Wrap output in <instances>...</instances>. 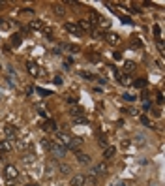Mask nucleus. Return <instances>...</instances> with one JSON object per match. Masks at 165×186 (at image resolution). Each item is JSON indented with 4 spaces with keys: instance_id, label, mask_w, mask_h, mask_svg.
<instances>
[{
    "instance_id": "72a5a7b5",
    "label": "nucleus",
    "mask_w": 165,
    "mask_h": 186,
    "mask_svg": "<svg viewBox=\"0 0 165 186\" xmlns=\"http://www.w3.org/2000/svg\"><path fill=\"white\" fill-rule=\"evenodd\" d=\"M88 58H90V60H94V62H98V60H100V57H98V55H90Z\"/></svg>"
},
{
    "instance_id": "e433bc0d",
    "label": "nucleus",
    "mask_w": 165,
    "mask_h": 186,
    "mask_svg": "<svg viewBox=\"0 0 165 186\" xmlns=\"http://www.w3.org/2000/svg\"><path fill=\"white\" fill-rule=\"evenodd\" d=\"M0 8H2V4H0Z\"/></svg>"
},
{
    "instance_id": "aec40b11",
    "label": "nucleus",
    "mask_w": 165,
    "mask_h": 186,
    "mask_svg": "<svg viewBox=\"0 0 165 186\" xmlns=\"http://www.w3.org/2000/svg\"><path fill=\"white\" fill-rule=\"evenodd\" d=\"M30 27H32V28H43L41 21H32V23H30Z\"/></svg>"
},
{
    "instance_id": "423d86ee",
    "label": "nucleus",
    "mask_w": 165,
    "mask_h": 186,
    "mask_svg": "<svg viewBox=\"0 0 165 186\" xmlns=\"http://www.w3.org/2000/svg\"><path fill=\"white\" fill-rule=\"evenodd\" d=\"M41 130H43V132H56V122H55V120H51V119H47V120L43 122Z\"/></svg>"
},
{
    "instance_id": "c9c22d12",
    "label": "nucleus",
    "mask_w": 165,
    "mask_h": 186,
    "mask_svg": "<svg viewBox=\"0 0 165 186\" xmlns=\"http://www.w3.org/2000/svg\"><path fill=\"white\" fill-rule=\"evenodd\" d=\"M27 186H36V184H27Z\"/></svg>"
},
{
    "instance_id": "f03ea898",
    "label": "nucleus",
    "mask_w": 165,
    "mask_h": 186,
    "mask_svg": "<svg viewBox=\"0 0 165 186\" xmlns=\"http://www.w3.org/2000/svg\"><path fill=\"white\" fill-rule=\"evenodd\" d=\"M55 133H56V139H58V143H60V145H64V147H68V145H69V141L73 139V137L69 135L68 132H60V130H56Z\"/></svg>"
},
{
    "instance_id": "5701e85b",
    "label": "nucleus",
    "mask_w": 165,
    "mask_h": 186,
    "mask_svg": "<svg viewBox=\"0 0 165 186\" xmlns=\"http://www.w3.org/2000/svg\"><path fill=\"white\" fill-rule=\"evenodd\" d=\"M141 122H143L145 126H152V122H150V119H148V117H141Z\"/></svg>"
},
{
    "instance_id": "b1692460",
    "label": "nucleus",
    "mask_w": 165,
    "mask_h": 186,
    "mask_svg": "<svg viewBox=\"0 0 165 186\" xmlns=\"http://www.w3.org/2000/svg\"><path fill=\"white\" fill-rule=\"evenodd\" d=\"M55 13L56 15H64V8L62 6H55Z\"/></svg>"
},
{
    "instance_id": "ddd939ff",
    "label": "nucleus",
    "mask_w": 165,
    "mask_h": 186,
    "mask_svg": "<svg viewBox=\"0 0 165 186\" xmlns=\"http://www.w3.org/2000/svg\"><path fill=\"white\" fill-rule=\"evenodd\" d=\"M77 27H79L81 30H92L90 23H88V21H85V19H83V21H79V25H77Z\"/></svg>"
},
{
    "instance_id": "473e14b6",
    "label": "nucleus",
    "mask_w": 165,
    "mask_h": 186,
    "mask_svg": "<svg viewBox=\"0 0 165 186\" xmlns=\"http://www.w3.org/2000/svg\"><path fill=\"white\" fill-rule=\"evenodd\" d=\"M68 49H69V51H73V53H75V51H79L77 45H68Z\"/></svg>"
},
{
    "instance_id": "6e6552de",
    "label": "nucleus",
    "mask_w": 165,
    "mask_h": 186,
    "mask_svg": "<svg viewBox=\"0 0 165 186\" xmlns=\"http://www.w3.org/2000/svg\"><path fill=\"white\" fill-rule=\"evenodd\" d=\"M120 41H122L120 36H118V34H114V32L107 36V43H109V45H120Z\"/></svg>"
},
{
    "instance_id": "2f4dec72",
    "label": "nucleus",
    "mask_w": 165,
    "mask_h": 186,
    "mask_svg": "<svg viewBox=\"0 0 165 186\" xmlns=\"http://www.w3.org/2000/svg\"><path fill=\"white\" fill-rule=\"evenodd\" d=\"M100 145H103V147H107V139H105V137H103V135H101V137H100Z\"/></svg>"
},
{
    "instance_id": "9b49d317",
    "label": "nucleus",
    "mask_w": 165,
    "mask_h": 186,
    "mask_svg": "<svg viewBox=\"0 0 165 186\" xmlns=\"http://www.w3.org/2000/svg\"><path fill=\"white\" fill-rule=\"evenodd\" d=\"M116 154V149L114 147H105V150H103V158H113Z\"/></svg>"
},
{
    "instance_id": "20e7f679",
    "label": "nucleus",
    "mask_w": 165,
    "mask_h": 186,
    "mask_svg": "<svg viewBox=\"0 0 165 186\" xmlns=\"http://www.w3.org/2000/svg\"><path fill=\"white\" fill-rule=\"evenodd\" d=\"M27 72H28L32 77H38V75H41V70H39V66H38V64H34V62H27Z\"/></svg>"
},
{
    "instance_id": "393cba45",
    "label": "nucleus",
    "mask_w": 165,
    "mask_h": 186,
    "mask_svg": "<svg viewBox=\"0 0 165 186\" xmlns=\"http://www.w3.org/2000/svg\"><path fill=\"white\" fill-rule=\"evenodd\" d=\"M135 143H139V145H145V137H143V135H137V137H135Z\"/></svg>"
},
{
    "instance_id": "2eb2a0df",
    "label": "nucleus",
    "mask_w": 165,
    "mask_h": 186,
    "mask_svg": "<svg viewBox=\"0 0 165 186\" xmlns=\"http://www.w3.org/2000/svg\"><path fill=\"white\" fill-rule=\"evenodd\" d=\"M77 162H79V164H88L90 156L88 154H77Z\"/></svg>"
},
{
    "instance_id": "4be33fe9",
    "label": "nucleus",
    "mask_w": 165,
    "mask_h": 186,
    "mask_svg": "<svg viewBox=\"0 0 165 186\" xmlns=\"http://www.w3.org/2000/svg\"><path fill=\"white\" fill-rule=\"evenodd\" d=\"M36 90H38V94H41V96H49V94H51V92L45 90V88H36Z\"/></svg>"
},
{
    "instance_id": "f8f14e48",
    "label": "nucleus",
    "mask_w": 165,
    "mask_h": 186,
    "mask_svg": "<svg viewBox=\"0 0 165 186\" xmlns=\"http://www.w3.org/2000/svg\"><path fill=\"white\" fill-rule=\"evenodd\" d=\"M133 87H135V88H145V87H146V79H145V77H141V79L133 81Z\"/></svg>"
},
{
    "instance_id": "a211bd4d",
    "label": "nucleus",
    "mask_w": 165,
    "mask_h": 186,
    "mask_svg": "<svg viewBox=\"0 0 165 186\" xmlns=\"http://www.w3.org/2000/svg\"><path fill=\"white\" fill-rule=\"evenodd\" d=\"M21 41H23V38H21L19 34H15V36H11V43H13V45H21Z\"/></svg>"
},
{
    "instance_id": "dca6fc26",
    "label": "nucleus",
    "mask_w": 165,
    "mask_h": 186,
    "mask_svg": "<svg viewBox=\"0 0 165 186\" xmlns=\"http://www.w3.org/2000/svg\"><path fill=\"white\" fill-rule=\"evenodd\" d=\"M133 68H135V62L128 60V62L124 64V72H126V74H130V72H133Z\"/></svg>"
},
{
    "instance_id": "bb28decb",
    "label": "nucleus",
    "mask_w": 165,
    "mask_h": 186,
    "mask_svg": "<svg viewBox=\"0 0 165 186\" xmlns=\"http://www.w3.org/2000/svg\"><path fill=\"white\" fill-rule=\"evenodd\" d=\"M66 102H68L69 105H75V104H77V98H72V96H69V98H68Z\"/></svg>"
},
{
    "instance_id": "c85d7f7f",
    "label": "nucleus",
    "mask_w": 165,
    "mask_h": 186,
    "mask_svg": "<svg viewBox=\"0 0 165 186\" xmlns=\"http://www.w3.org/2000/svg\"><path fill=\"white\" fill-rule=\"evenodd\" d=\"M60 171H64V175H68V173H69V166H66V164H64V166L60 167Z\"/></svg>"
},
{
    "instance_id": "c756f323",
    "label": "nucleus",
    "mask_w": 165,
    "mask_h": 186,
    "mask_svg": "<svg viewBox=\"0 0 165 186\" xmlns=\"http://www.w3.org/2000/svg\"><path fill=\"white\" fill-rule=\"evenodd\" d=\"M25 162H27V164H30V162H34V154H32V156H30V154H28V156H25Z\"/></svg>"
},
{
    "instance_id": "4468645a",
    "label": "nucleus",
    "mask_w": 165,
    "mask_h": 186,
    "mask_svg": "<svg viewBox=\"0 0 165 186\" xmlns=\"http://www.w3.org/2000/svg\"><path fill=\"white\" fill-rule=\"evenodd\" d=\"M41 147L45 149V150H51V147H53V141H51V139H41Z\"/></svg>"
},
{
    "instance_id": "cd10ccee",
    "label": "nucleus",
    "mask_w": 165,
    "mask_h": 186,
    "mask_svg": "<svg viewBox=\"0 0 165 186\" xmlns=\"http://www.w3.org/2000/svg\"><path fill=\"white\" fill-rule=\"evenodd\" d=\"M120 19H122L124 25H131V19H130V17H126V15H124V17H120Z\"/></svg>"
},
{
    "instance_id": "412c9836",
    "label": "nucleus",
    "mask_w": 165,
    "mask_h": 186,
    "mask_svg": "<svg viewBox=\"0 0 165 186\" xmlns=\"http://www.w3.org/2000/svg\"><path fill=\"white\" fill-rule=\"evenodd\" d=\"M118 81H120L122 85H130V79H128V75H118Z\"/></svg>"
},
{
    "instance_id": "7ed1b4c3",
    "label": "nucleus",
    "mask_w": 165,
    "mask_h": 186,
    "mask_svg": "<svg viewBox=\"0 0 165 186\" xmlns=\"http://www.w3.org/2000/svg\"><path fill=\"white\" fill-rule=\"evenodd\" d=\"M105 173H107V164H105V162H101V164H98V166L92 167L90 179H92V177H101V175H105Z\"/></svg>"
},
{
    "instance_id": "1a4fd4ad",
    "label": "nucleus",
    "mask_w": 165,
    "mask_h": 186,
    "mask_svg": "<svg viewBox=\"0 0 165 186\" xmlns=\"http://www.w3.org/2000/svg\"><path fill=\"white\" fill-rule=\"evenodd\" d=\"M85 182H86V177L85 175H75L72 179V186H85Z\"/></svg>"
},
{
    "instance_id": "7c9ffc66",
    "label": "nucleus",
    "mask_w": 165,
    "mask_h": 186,
    "mask_svg": "<svg viewBox=\"0 0 165 186\" xmlns=\"http://www.w3.org/2000/svg\"><path fill=\"white\" fill-rule=\"evenodd\" d=\"M122 98H124V100H128V102H133V100H135V98H133V96H131V94H124V96H122Z\"/></svg>"
},
{
    "instance_id": "39448f33",
    "label": "nucleus",
    "mask_w": 165,
    "mask_h": 186,
    "mask_svg": "<svg viewBox=\"0 0 165 186\" xmlns=\"http://www.w3.org/2000/svg\"><path fill=\"white\" fill-rule=\"evenodd\" d=\"M64 28H66L69 34H73V36H81V32H83V30H81V28L75 25V23H66V25H64Z\"/></svg>"
},
{
    "instance_id": "f257e3e1",
    "label": "nucleus",
    "mask_w": 165,
    "mask_h": 186,
    "mask_svg": "<svg viewBox=\"0 0 165 186\" xmlns=\"http://www.w3.org/2000/svg\"><path fill=\"white\" fill-rule=\"evenodd\" d=\"M66 150H68V149H66L64 145H60V143H55V141H53V147H51V150H49V152H51L55 158H64V156H66Z\"/></svg>"
},
{
    "instance_id": "0eeeda50",
    "label": "nucleus",
    "mask_w": 165,
    "mask_h": 186,
    "mask_svg": "<svg viewBox=\"0 0 165 186\" xmlns=\"http://www.w3.org/2000/svg\"><path fill=\"white\" fill-rule=\"evenodd\" d=\"M81 143H83L81 139H72V141H69V145H68L66 149H69V150H73V152L77 154V150L81 149Z\"/></svg>"
},
{
    "instance_id": "9d476101",
    "label": "nucleus",
    "mask_w": 165,
    "mask_h": 186,
    "mask_svg": "<svg viewBox=\"0 0 165 186\" xmlns=\"http://www.w3.org/2000/svg\"><path fill=\"white\" fill-rule=\"evenodd\" d=\"M6 175H8V179L13 180V179H17V169H15L13 166H8V167H6Z\"/></svg>"
},
{
    "instance_id": "a878e982",
    "label": "nucleus",
    "mask_w": 165,
    "mask_h": 186,
    "mask_svg": "<svg viewBox=\"0 0 165 186\" xmlns=\"http://www.w3.org/2000/svg\"><path fill=\"white\" fill-rule=\"evenodd\" d=\"M154 34H156V38H159V36H161V28H159L158 25L154 27Z\"/></svg>"
},
{
    "instance_id": "f3484780",
    "label": "nucleus",
    "mask_w": 165,
    "mask_h": 186,
    "mask_svg": "<svg viewBox=\"0 0 165 186\" xmlns=\"http://www.w3.org/2000/svg\"><path fill=\"white\" fill-rule=\"evenodd\" d=\"M0 150H2V152H10L11 150V145L8 141H0Z\"/></svg>"
},
{
    "instance_id": "6ab92c4d",
    "label": "nucleus",
    "mask_w": 165,
    "mask_h": 186,
    "mask_svg": "<svg viewBox=\"0 0 165 186\" xmlns=\"http://www.w3.org/2000/svg\"><path fill=\"white\" fill-rule=\"evenodd\" d=\"M6 135L8 137H13L15 135V128L13 126H6Z\"/></svg>"
},
{
    "instance_id": "f704fd0d",
    "label": "nucleus",
    "mask_w": 165,
    "mask_h": 186,
    "mask_svg": "<svg viewBox=\"0 0 165 186\" xmlns=\"http://www.w3.org/2000/svg\"><path fill=\"white\" fill-rule=\"evenodd\" d=\"M55 83H56V85H62V77H60V75H56V77H55Z\"/></svg>"
}]
</instances>
